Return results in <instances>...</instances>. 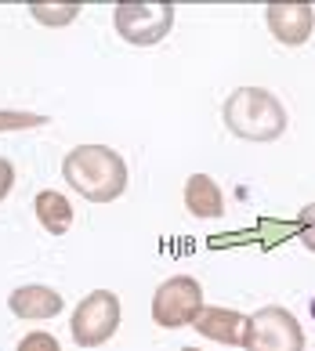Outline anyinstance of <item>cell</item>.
I'll list each match as a JSON object with an SVG mask.
<instances>
[{"mask_svg": "<svg viewBox=\"0 0 315 351\" xmlns=\"http://www.w3.org/2000/svg\"><path fill=\"white\" fill-rule=\"evenodd\" d=\"M62 178L91 203H113L127 192V163L109 145H76L62 160Z\"/></svg>", "mask_w": 315, "mask_h": 351, "instance_id": "cell-1", "label": "cell"}, {"mask_svg": "<svg viewBox=\"0 0 315 351\" xmlns=\"http://www.w3.org/2000/svg\"><path fill=\"white\" fill-rule=\"evenodd\" d=\"M225 127L243 141H275L286 131L283 101L265 87H235L225 98Z\"/></svg>", "mask_w": 315, "mask_h": 351, "instance_id": "cell-2", "label": "cell"}, {"mask_svg": "<svg viewBox=\"0 0 315 351\" xmlns=\"http://www.w3.org/2000/svg\"><path fill=\"white\" fill-rule=\"evenodd\" d=\"M116 33L135 47H152L167 40L170 25H174V4L167 0H124L116 4Z\"/></svg>", "mask_w": 315, "mask_h": 351, "instance_id": "cell-3", "label": "cell"}, {"mask_svg": "<svg viewBox=\"0 0 315 351\" xmlns=\"http://www.w3.org/2000/svg\"><path fill=\"white\" fill-rule=\"evenodd\" d=\"M246 351H305V326L279 304L257 308L246 322Z\"/></svg>", "mask_w": 315, "mask_h": 351, "instance_id": "cell-4", "label": "cell"}, {"mask_svg": "<svg viewBox=\"0 0 315 351\" xmlns=\"http://www.w3.org/2000/svg\"><path fill=\"white\" fill-rule=\"evenodd\" d=\"M203 311V286L192 276H170L156 286L152 293V322L163 330L192 326L196 315Z\"/></svg>", "mask_w": 315, "mask_h": 351, "instance_id": "cell-5", "label": "cell"}, {"mask_svg": "<svg viewBox=\"0 0 315 351\" xmlns=\"http://www.w3.org/2000/svg\"><path fill=\"white\" fill-rule=\"evenodd\" d=\"M69 330H73V341L80 348H102L116 330H120V297L113 290L87 293L73 311Z\"/></svg>", "mask_w": 315, "mask_h": 351, "instance_id": "cell-6", "label": "cell"}, {"mask_svg": "<svg viewBox=\"0 0 315 351\" xmlns=\"http://www.w3.org/2000/svg\"><path fill=\"white\" fill-rule=\"evenodd\" d=\"M265 22L279 44L297 47L315 29V11H312V4H301V0H275V4L265 8Z\"/></svg>", "mask_w": 315, "mask_h": 351, "instance_id": "cell-7", "label": "cell"}, {"mask_svg": "<svg viewBox=\"0 0 315 351\" xmlns=\"http://www.w3.org/2000/svg\"><path fill=\"white\" fill-rule=\"evenodd\" d=\"M246 319L243 311H232V308H203L196 315V333L207 337V341H218V344H229V348H243L246 341Z\"/></svg>", "mask_w": 315, "mask_h": 351, "instance_id": "cell-8", "label": "cell"}, {"mask_svg": "<svg viewBox=\"0 0 315 351\" xmlns=\"http://www.w3.org/2000/svg\"><path fill=\"white\" fill-rule=\"evenodd\" d=\"M8 308L15 311V319L44 322V319H55L62 311V293L44 286V282H30V286H19V290L8 297Z\"/></svg>", "mask_w": 315, "mask_h": 351, "instance_id": "cell-9", "label": "cell"}, {"mask_svg": "<svg viewBox=\"0 0 315 351\" xmlns=\"http://www.w3.org/2000/svg\"><path fill=\"white\" fill-rule=\"evenodd\" d=\"M185 206H189L192 217L210 221V217L225 214V196H221L218 181L210 178V174H192L189 185H185Z\"/></svg>", "mask_w": 315, "mask_h": 351, "instance_id": "cell-10", "label": "cell"}, {"mask_svg": "<svg viewBox=\"0 0 315 351\" xmlns=\"http://www.w3.org/2000/svg\"><path fill=\"white\" fill-rule=\"evenodd\" d=\"M36 206V221L44 225L47 236H65V232L73 228V203L62 196L55 189H44L40 196L33 199Z\"/></svg>", "mask_w": 315, "mask_h": 351, "instance_id": "cell-11", "label": "cell"}, {"mask_svg": "<svg viewBox=\"0 0 315 351\" xmlns=\"http://www.w3.org/2000/svg\"><path fill=\"white\" fill-rule=\"evenodd\" d=\"M80 11H84V4H76V0H33L30 4V15L40 25H51V29L76 22Z\"/></svg>", "mask_w": 315, "mask_h": 351, "instance_id": "cell-12", "label": "cell"}, {"mask_svg": "<svg viewBox=\"0 0 315 351\" xmlns=\"http://www.w3.org/2000/svg\"><path fill=\"white\" fill-rule=\"evenodd\" d=\"M47 116L40 112H19V109H0V134L8 131H33V127H44Z\"/></svg>", "mask_w": 315, "mask_h": 351, "instance_id": "cell-13", "label": "cell"}, {"mask_svg": "<svg viewBox=\"0 0 315 351\" xmlns=\"http://www.w3.org/2000/svg\"><path fill=\"white\" fill-rule=\"evenodd\" d=\"M15 351H62L58 348V341L51 333H44V330H36V333H25L22 341H19V348Z\"/></svg>", "mask_w": 315, "mask_h": 351, "instance_id": "cell-14", "label": "cell"}, {"mask_svg": "<svg viewBox=\"0 0 315 351\" xmlns=\"http://www.w3.org/2000/svg\"><path fill=\"white\" fill-rule=\"evenodd\" d=\"M297 236H301V243H305L308 250L315 254V203H308L305 210L297 214Z\"/></svg>", "mask_w": 315, "mask_h": 351, "instance_id": "cell-15", "label": "cell"}, {"mask_svg": "<svg viewBox=\"0 0 315 351\" xmlns=\"http://www.w3.org/2000/svg\"><path fill=\"white\" fill-rule=\"evenodd\" d=\"M11 189H15V163L0 156V203L11 196Z\"/></svg>", "mask_w": 315, "mask_h": 351, "instance_id": "cell-16", "label": "cell"}, {"mask_svg": "<svg viewBox=\"0 0 315 351\" xmlns=\"http://www.w3.org/2000/svg\"><path fill=\"white\" fill-rule=\"evenodd\" d=\"M181 351H200V348H181Z\"/></svg>", "mask_w": 315, "mask_h": 351, "instance_id": "cell-17", "label": "cell"}, {"mask_svg": "<svg viewBox=\"0 0 315 351\" xmlns=\"http://www.w3.org/2000/svg\"><path fill=\"white\" fill-rule=\"evenodd\" d=\"M312 315H315V301H312Z\"/></svg>", "mask_w": 315, "mask_h": 351, "instance_id": "cell-18", "label": "cell"}]
</instances>
